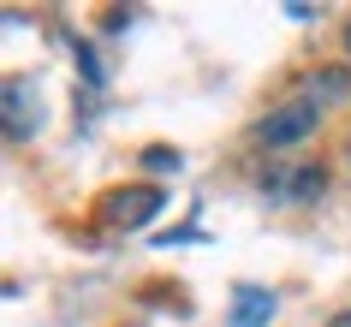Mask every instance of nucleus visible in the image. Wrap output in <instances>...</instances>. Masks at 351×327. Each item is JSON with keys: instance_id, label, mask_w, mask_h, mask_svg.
<instances>
[{"instance_id": "nucleus-10", "label": "nucleus", "mask_w": 351, "mask_h": 327, "mask_svg": "<svg viewBox=\"0 0 351 327\" xmlns=\"http://www.w3.org/2000/svg\"><path fill=\"white\" fill-rule=\"evenodd\" d=\"M346 149H351V143H346Z\"/></svg>"}, {"instance_id": "nucleus-3", "label": "nucleus", "mask_w": 351, "mask_h": 327, "mask_svg": "<svg viewBox=\"0 0 351 327\" xmlns=\"http://www.w3.org/2000/svg\"><path fill=\"white\" fill-rule=\"evenodd\" d=\"M36 125H42V113H36V90L12 77V84H6V137H19V143H24Z\"/></svg>"}, {"instance_id": "nucleus-6", "label": "nucleus", "mask_w": 351, "mask_h": 327, "mask_svg": "<svg viewBox=\"0 0 351 327\" xmlns=\"http://www.w3.org/2000/svg\"><path fill=\"white\" fill-rule=\"evenodd\" d=\"M226 322H232V327H268V322H274V291L239 286V298H232V309H226Z\"/></svg>"}, {"instance_id": "nucleus-2", "label": "nucleus", "mask_w": 351, "mask_h": 327, "mask_svg": "<svg viewBox=\"0 0 351 327\" xmlns=\"http://www.w3.org/2000/svg\"><path fill=\"white\" fill-rule=\"evenodd\" d=\"M292 95H304L310 108H339V101H351V66H315Z\"/></svg>"}, {"instance_id": "nucleus-1", "label": "nucleus", "mask_w": 351, "mask_h": 327, "mask_svg": "<svg viewBox=\"0 0 351 327\" xmlns=\"http://www.w3.org/2000/svg\"><path fill=\"white\" fill-rule=\"evenodd\" d=\"M315 125H322V108H310L304 95H286V101H274V108L262 113L256 137L268 149H298L304 137H315Z\"/></svg>"}, {"instance_id": "nucleus-8", "label": "nucleus", "mask_w": 351, "mask_h": 327, "mask_svg": "<svg viewBox=\"0 0 351 327\" xmlns=\"http://www.w3.org/2000/svg\"><path fill=\"white\" fill-rule=\"evenodd\" d=\"M328 327H351V309H339V315H333V322Z\"/></svg>"}, {"instance_id": "nucleus-9", "label": "nucleus", "mask_w": 351, "mask_h": 327, "mask_svg": "<svg viewBox=\"0 0 351 327\" xmlns=\"http://www.w3.org/2000/svg\"><path fill=\"white\" fill-rule=\"evenodd\" d=\"M346 60H351V24H346Z\"/></svg>"}, {"instance_id": "nucleus-7", "label": "nucleus", "mask_w": 351, "mask_h": 327, "mask_svg": "<svg viewBox=\"0 0 351 327\" xmlns=\"http://www.w3.org/2000/svg\"><path fill=\"white\" fill-rule=\"evenodd\" d=\"M143 161H149V167H155V173H167V167H173V173H179V155H173V149H149Z\"/></svg>"}, {"instance_id": "nucleus-5", "label": "nucleus", "mask_w": 351, "mask_h": 327, "mask_svg": "<svg viewBox=\"0 0 351 327\" xmlns=\"http://www.w3.org/2000/svg\"><path fill=\"white\" fill-rule=\"evenodd\" d=\"M322 184H328V173H322V167H292V173H268V191H274L280 202H310V197H322Z\"/></svg>"}, {"instance_id": "nucleus-4", "label": "nucleus", "mask_w": 351, "mask_h": 327, "mask_svg": "<svg viewBox=\"0 0 351 327\" xmlns=\"http://www.w3.org/2000/svg\"><path fill=\"white\" fill-rule=\"evenodd\" d=\"M161 208V191H149V184H137V191H113L108 202V220L113 226H143L149 215Z\"/></svg>"}]
</instances>
